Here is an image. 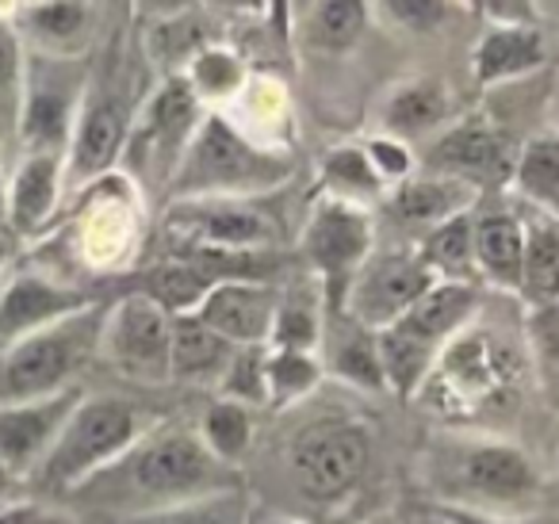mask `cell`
<instances>
[{"instance_id": "cell-2", "label": "cell", "mask_w": 559, "mask_h": 524, "mask_svg": "<svg viewBox=\"0 0 559 524\" xmlns=\"http://www.w3.org/2000/svg\"><path fill=\"white\" fill-rule=\"evenodd\" d=\"M296 162L288 150L257 142L223 111H207L169 180V203L185 200H264L288 184Z\"/></svg>"}, {"instance_id": "cell-29", "label": "cell", "mask_w": 559, "mask_h": 524, "mask_svg": "<svg viewBox=\"0 0 559 524\" xmlns=\"http://www.w3.org/2000/svg\"><path fill=\"white\" fill-rule=\"evenodd\" d=\"M211 287H215V279H211L200 264L185 261V257H165V261H157L154 269L142 276L139 295L157 302L169 318H180V314H195L200 302L207 299Z\"/></svg>"}, {"instance_id": "cell-30", "label": "cell", "mask_w": 559, "mask_h": 524, "mask_svg": "<svg viewBox=\"0 0 559 524\" xmlns=\"http://www.w3.org/2000/svg\"><path fill=\"white\" fill-rule=\"evenodd\" d=\"M188 81V88L195 93V100L203 108L211 104H234L249 85V66L241 62V55H234L230 47H203L200 55L188 62V70L180 73Z\"/></svg>"}, {"instance_id": "cell-14", "label": "cell", "mask_w": 559, "mask_h": 524, "mask_svg": "<svg viewBox=\"0 0 559 524\" xmlns=\"http://www.w3.org/2000/svg\"><path fill=\"white\" fill-rule=\"evenodd\" d=\"M165 230L173 241L218 253H269L280 241V226L261 200H185L169 203Z\"/></svg>"}, {"instance_id": "cell-20", "label": "cell", "mask_w": 559, "mask_h": 524, "mask_svg": "<svg viewBox=\"0 0 559 524\" xmlns=\"http://www.w3.org/2000/svg\"><path fill=\"white\" fill-rule=\"evenodd\" d=\"M483 192L456 177H441V172H414L411 180L395 184L383 195V207L395 218L403 230H421L426 238L429 230H437L449 218L464 215V211L479 207Z\"/></svg>"}, {"instance_id": "cell-39", "label": "cell", "mask_w": 559, "mask_h": 524, "mask_svg": "<svg viewBox=\"0 0 559 524\" xmlns=\"http://www.w3.org/2000/svg\"><path fill=\"white\" fill-rule=\"evenodd\" d=\"M142 521L146 524H249L253 513H249V493L241 486V490L211 493V498L188 501V505L165 509V513L142 516Z\"/></svg>"}, {"instance_id": "cell-51", "label": "cell", "mask_w": 559, "mask_h": 524, "mask_svg": "<svg viewBox=\"0 0 559 524\" xmlns=\"http://www.w3.org/2000/svg\"><path fill=\"white\" fill-rule=\"evenodd\" d=\"M556 307H559V302H556Z\"/></svg>"}, {"instance_id": "cell-4", "label": "cell", "mask_w": 559, "mask_h": 524, "mask_svg": "<svg viewBox=\"0 0 559 524\" xmlns=\"http://www.w3.org/2000/svg\"><path fill=\"white\" fill-rule=\"evenodd\" d=\"M108 302L78 310L0 353V406L32 402L78 386V376L100 356Z\"/></svg>"}, {"instance_id": "cell-38", "label": "cell", "mask_w": 559, "mask_h": 524, "mask_svg": "<svg viewBox=\"0 0 559 524\" xmlns=\"http://www.w3.org/2000/svg\"><path fill=\"white\" fill-rule=\"evenodd\" d=\"M218 398L241 402V406H269V345L234 348L223 379H218Z\"/></svg>"}, {"instance_id": "cell-16", "label": "cell", "mask_w": 559, "mask_h": 524, "mask_svg": "<svg viewBox=\"0 0 559 524\" xmlns=\"http://www.w3.org/2000/svg\"><path fill=\"white\" fill-rule=\"evenodd\" d=\"M81 398H85L81 386H66L47 398L0 406V463L16 478H32V471L50 452V444L58 440L73 409L81 406Z\"/></svg>"}, {"instance_id": "cell-8", "label": "cell", "mask_w": 559, "mask_h": 524, "mask_svg": "<svg viewBox=\"0 0 559 524\" xmlns=\"http://www.w3.org/2000/svg\"><path fill=\"white\" fill-rule=\"evenodd\" d=\"M372 460V432L365 421L345 414H326L304 425L288 444V471L307 501L334 505L357 490Z\"/></svg>"}, {"instance_id": "cell-1", "label": "cell", "mask_w": 559, "mask_h": 524, "mask_svg": "<svg viewBox=\"0 0 559 524\" xmlns=\"http://www.w3.org/2000/svg\"><path fill=\"white\" fill-rule=\"evenodd\" d=\"M223 490H241L238 467L215 460L195 429L154 425L111 467L70 493V501L123 516H157Z\"/></svg>"}, {"instance_id": "cell-37", "label": "cell", "mask_w": 559, "mask_h": 524, "mask_svg": "<svg viewBox=\"0 0 559 524\" xmlns=\"http://www.w3.org/2000/svg\"><path fill=\"white\" fill-rule=\"evenodd\" d=\"M322 383L319 353L269 348V406H296Z\"/></svg>"}, {"instance_id": "cell-19", "label": "cell", "mask_w": 559, "mask_h": 524, "mask_svg": "<svg viewBox=\"0 0 559 524\" xmlns=\"http://www.w3.org/2000/svg\"><path fill=\"white\" fill-rule=\"evenodd\" d=\"M27 55L43 58H88L96 39V9L78 0H47V4H16L9 9Z\"/></svg>"}, {"instance_id": "cell-10", "label": "cell", "mask_w": 559, "mask_h": 524, "mask_svg": "<svg viewBox=\"0 0 559 524\" xmlns=\"http://www.w3.org/2000/svg\"><path fill=\"white\" fill-rule=\"evenodd\" d=\"M299 253L319 279L322 307H342L353 276L376 253L372 211L322 195L307 215L304 234H299Z\"/></svg>"}, {"instance_id": "cell-34", "label": "cell", "mask_w": 559, "mask_h": 524, "mask_svg": "<svg viewBox=\"0 0 559 524\" xmlns=\"http://www.w3.org/2000/svg\"><path fill=\"white\" fill-rule=\"evenodd\" d=\"M513 180L528 203H536L544 215L559 218V139L540 134L528 146H521Z\"/></svg>"}, {"instance_id": "cell-25", "label": "cell", "mask_w": 559, "mask_h": 524, "mask_svg": "<svg viewBox=\"0 0 559 524\" xmlns=\"http://www.w3.org/2000/svg\"><path fill=\"white\" fill-rule=\"evenodd\" d=\"M449 116H452L449 88L437 78H411L391 88L388 100H383V131H388V139L399 142L441 131L449 123Z\"/></svg>"}, {"instance_id": "cell-35", "label": "cell", "mask_w": 559, "mask_h": 524, "mask_svg": "<svg viewBox=\"0 0 559 524\" xmlns=\"http://www.w3.org/2000/svg\"><path fill=\"white\" fill-rule=\"evenodd\" d=\"M368 4L360 0H322V4H311L307 16V39L311 47L326 50V55H345V50L357 47V39L368 27Z\"/></svg>"}, {"instance_id": "cell-21", "label": "cell", "mask_w": 559, "mask_h": 524, "mask_svg": "<svg viewBox=\"0 0 559 524\" xmlns=\"http://www.w3.org/2000/svg\"><path fill=\"white\" fill-rule=\"evenodd\" d=\"M548 62V39L533 20H506L487 27L472 58V73L479 88L518 85L528 73L544 70Z\"/></svg>"}, {"instance_id": "cell-15", "label": "cell", "mask_w": 559, "mask_h": 524, "mask_svg": "<svg viewBox=\"0 0 559 524\" xmlns=\"http://www.w3.org/2000/svg\"><path fill=\"white\" fill-rule=\"evenodd\" d=\"M518 154L521 146H513L510 131L498 119H490L487 111H479V116H467L460 123L444 127L441 139L421 157V172L456 177L487 192V188L502 184L506 177H513Z\"/></svg>"}, {"instance_id": "cell-42", "label": "cell", "mask_w": 559, "mask_h": 524, "mask_svg": "<svg viewBox=\"0 0 559 524\" xmlns=\"http://www.w3.org/2000/svg\"><path fill=\"white\" fill-rule=\"evenodd\" d=\"M380 12L395 20L399 27H406V32H433L449 16V4H441V0H391Z\"/></svg>"}, {"instance_id": "cell-31", "label": "cell", "mask_w": 559, "mask_h": 524, "mask_svg": "<svg viewBox=\"0 0 559 524\" xmlns=\"http://www.w3.org/2000/svg\"><path fill=\"white\" fill-rule=\"evenodd\" d=\"M27 50L9 16H0V154L20 150V111H24Z\"/></svg>"}, {"instance_id": "cell-49", "label": "cell", "mask_w": 559, "mask_h": 524, "mask_svg": "<svg viewBox=\"0 0 559 524\" xmlns=\"http://www.w3.org/2000/svg\"><path fill=\"white\" fill-rule=\"evenodd\" d=\"M4 269H9V238L0 234V276H4Z\"/></svg>"}, {"instance_id": "cell-22", "label": "cell", "mask_w": 559, "mask_h": 524, "mask_svg": "<svg viewBox=\"0 0 559 524\" xmlns=\"http://www.w3.org/2000/svg\"><path fill=\"white\" fill-rule=\"evenodd\" d=\"M475 276L487 279L498 291L521 287L525 264V218L506 203H479L475 207Z\"/></svg>"}, {"instance_id": "cell-17", "label": "cell", "mask_w": 559, "mask_h": 524, "mask_svg": "<svg viewBox=\"0 0 559 524\" xmlns=\"http://www.w3.org/2000/svg\"><path fill=\"white\" fill-rule=\"evenodd\" d=\"M81 287L62 284L58 276L47 272H16L0 284V353L16 341L32 337V333L47 330V325L62 322V318L78 314V310L93 307Z\"/></svg>"}, {"instance_id": "cell-44", "label": "cell", "mask_w": 559, "mask_h": 524, "mask_svg": "<svg viewBox=\"0 0 559 524\" xmlns=\"http://www.w3.org/2000/svg\"><path fill=\"white\" fill-rule=\"evenodd\" d=\"M437 513L444 516L449 524H518L510 516H490V513H475V509H464V505H437Z\"/></svg>"}, {"instance_id": "cell-24", "label": "cell", "mask_w": 559, "mask_h": 524, "mask_svg": "<svg viewBox=\"0 0 559 524\" xmlns=\"http://www.w3.org/2000/svg\"><path fill=\"white\" fill-rule=\"evenodd\" d=\"M322 371H334L337 379L360 386V391H388L380 368V345L376 333L365 330L357 318L342 307H322V341H319Z\"/></svg>"}, {"instance_id": "cell-41", "label": "cell", "mask_w": 559, "mask_h": 524, "mask_svg": "<svg viewBox=\"0 0 559 524\" xmlns=\"http://www.w3.org/2000/svg\"><path fill=\"white\" fill-rule=\"evenodd\" d=\"M365 154H368V162H372V169L383 177L388 192L395 184H403V180H411L414 165H418V162H414V154H411V146H406V142H399V139H388V134H376V139H368Z\"/></svg>"}, {"instance_id": "cell-47", "label": "cell", "mask_w": 559, "mask_h": 524, "mask_svg": "<svg viewBox=\"0 0 559 524\" xmlns=\"http://www.w3.org/2000/svg\"><path fill=\"white\" fill-rule=\"evenodd\" d=\"M406 524H449V521H444V516L433 509V513H418V516H411V521H406Z\"/></svg>"}, {"instance_id": "cell-27", "label": "cell", "mask_w": 559, "mask_h": 524, "mask_svg": "<svg viewBox=\"0 0 559 524\" xmlns=\"http://www.w3.org/2000/svg\"><path fill=\"white\" fill-rule=\"evenodd\" d=\"M518 295L528 302V310L559 302V218H525V264Z\"/></svg>"}, {"instance_id": "cell-12", "label": "cell", "mask_w": 559, "mask_h": 524, "mask_svg": "<svg viewBox=\"0 0 559 524\" xmlns=\"http://www.w3.org/2000/svg\"><path fill=\"white\" fill-rule=\"evenodd\" d=\"M169 345H173V318L146 295H123L108 302L100 333V356L111 371H119L131 383H169Z\"/></svg>"}, {"instance_id": "cell-46", "label": "cell", "mask_w": 559, "mask_h": 524, "mask_svg": "<svg viewBox=\"0 0 559 524\" xmlns=\"http://www.w3.org/2000/svg\"><path fill=\"white\" fill-rule=\"evenodd\" d=\"M20 478L12 475L9 467H4V463H0V505H4V501H9V493H12V486H16Z\"/></svg>"}, {"instance_id": "cell-28", "label": "cell", "mask_w": 559, "mask_h": 524, "mask_svg": "<svg viewBox=\"0 0 559 524\" xmlns=\"http://www.w3.org/2000/svg\"><path fill=\"white\" fill-rule=\"evenodd\" d=\"M475 207L449 218L418 241V257L441 284H475Z\"/></svg>"}, {"instance_id": "cell-11", "label": "cell", "mask_w": 559, "mask_h": 524, "mask_svg": "<svg viewBox=\"0 0 559 524\" xmlns=\"http://www.w3.org/2000/svg\"><path fill=\"white\" fill-rule=\"evenodd\" d=\"M449 478L456 483L444 505H464L490 516H518L540 498V475L533 460L510 440H472L449 463Z\"/></svg>"}, {"instance_id": "cell-9", "label": "cell", "mask_w": 559, "mask_h": 524, "mask_svg": "<svg viewBox=\"0 0 559 524\" xmlns=\"http://www.w3.org/2000/svg\"><path fill=\"white\" fill-rule=\"evenodd\" d=\"M88 58H43L27 55L24 70V111H20V157L50 154L66 157L85 100Z\"/></svg>"}, {"instance_id": "cell-33", "label": "cell", "mask_w": 559, "mask_h": 524, "mask_svg": "<svg viewBox=\"0 0 559 524\" xmlns=\"http://www.w3.org/2000/svg\"><path fill=\"white\" fill-rule=\"evenodd\" d=\"M195 432L215 460H223L226 467H238L241 455L253 444V409L230 398H211Z\"/></svg>"}, {"instance_id": "cell-43", "label": "cell", "mask_w": 559, "mask_h": 524, "mask_svg": "<svg viewBox=\"0 0 559 524\" xmlns=\"http://www.w3.org/2000/svg\"><path fill=\"white\" fill-rule=\"evenodd\" d=\"M0 524H55V516L35 505V501H4L0 505Z\"/></svg>"}, {"instance_id": "cell-13", "label": "cell", "mask_w": 559, "mask_h": 524, "mask_svg": "<svg viewBox=\"0 0 559 524\" xmlns=\"http://www.w3.org/2000/svg\"><path fill=\"white\" fill-rule=\"evenodd\" d=\"M441 279L426 269L418 249H376L365 269L353 276L342 310L357 318L365 330L383 333L411 314Z\"/></svg>"}, {"instance_id": "cell-5", "label": "cell", "mask_w": 559, "mask_h": 524, "mask_svg": "<svg viewBox=\"0 0 559 524\" xmlns=\"http://www.w3.org/2000/svg\"><path fill=\"white\" fill-rule=\"evenodd\" d=\"M142 100L134 93L131 62H127V55H119V43H116L100 70L88 73L78 127H73L70 150H66V188H81L85 192L88 184L116 172Z\"/></svg>"}, {"instance_id": "cell-50", "label": "cell", "mask_w": 559, "mask_h": 524, "mask_svg": "<svg viewBox=\"0 0 559 524\" xmlns=\"http://www.w3.org/2000/svg\"><path fill=\"white\" fill-rule=\"evenodd\" d=\"M365 524H391V521H365Z\"/></svg>"}, {"instance_id": "cell-48", "label": "cell", "mask_w": 559, "mask_h": 524, "mask_svg": "<svg viewBox=\"0 0 559 524\" xmlns=\"http://www.w3.org/2000/svg\"><path fill=\"white\" fill-rule=\"evenodd\" d=\"M249 524H304V521H296V516H253Z\"/></svg>"}, {"instance_id": "cell-26", "label": "cell", "mask_w": 559, "mask_h": 524, "mask_svg": "<svg viewBox=\"0 0 559 524\" xmlns=\"http://www.w3.org/2000/svg\"><path fill=\"white\" fill-rule=\"evenodd\" d=\"M234 356V345L195 314L173 318V345H169V376L180 383H218Z\"/></svg>"}, {"instance_id": "cell-32", "label": "cell", "mask_w": 559, "mask_h": 524, "mask_svg": "<svg viewBox=\"0 0 559 524\" xmlns=\"http://www.w3.org/2000/svg\"><path fill=\"white\" fill-rule=\"evenodd\" d=\"M322 177H326V195L353 203V207L368 211L372 203H380L383 195H388V184H383V177L372 169L365 146L330 150L326 162H322Z\"/></svg>"}, {"instance_id": "cell-36", "label": "cell", "mask_w": 559, "mask_h": 524, "mask_svg": "<svg viewBox=\"0 0 559 524\" xmlns=\"http://www.w3.org/2000/svg\"><path fill=\"white\" fill-rule=\"evenodd\" d=\"M322 341V295H288L280 299L276 322H272L269 348L284 353H319Z\"/></svg>"}, {"instance_id": "cell-3", "label": "cell", "mask_w": 559, "mask_h": 524, "mask_svg": "<svg viewBox=\"0 0 559 524\" xmlns=\"http://www.w3.org/2000/svg\"><path fill=\"white\" fill-rule=\"evenodd\" d=\"M142 432H146V417L131 398L85 394L50 444V452L32 471V486L50 498H70L88 478L111 467Z\"/></svg>"}, {"instance_id": "cell-6", "label": "cell", "mask_w": 559, "mask_h": 524, "mask_svg": "<svg viewBox=\"0 0 559 524\" xmlns=\"http://www.w3.org/2000/svg\"><path fill=\"white\" fill-rule=\"evenodd\" d=\"M475 307H479L475 284H437L411 314L399 318L391 330L376 333L383 386L399 398H411L429 379L437 356L460 337Z\"/></svg>"}, {"instance_id": "cell-7", "label": "cell", "mask_w": 559, "mask_h": 524, "mask_svg": "<svg viewBox=\"0 0 559 524\" xmlns=\"http://www.w3.org/2000/svg\"><path fill=\"white\" fill-rule=\"evenodd\" d=\"M203 108L195 100V93L188 88L185 78H165L154 93L142 100L139 116H134L131 139L123 146V157L119 162L127 165L123 177L139 184H154L162 192H169V180L177 172V165L185 162L188 142L200 131Z\"/></svg>"}, {"instance_id": "cell-23", "label": "cell", "mask_w": 559, "mask_h": 524, "mask_svg": "<svg viewBox=\"0 0 559 524\" xmlns=\"http://www.w3.org/2000/svg\"><path fill=\"white\" fill-rule=\"evenodd\" d=\"M66 192V157L27 154L9 177V234L35 238L55 218Z\"/></svg>"}, {"instance_id": "cell-45", "label": "cell", "mask_w": 559, "mask_h": 524, "mask_svg": "<svg viewBox=\"0 0 559 524\" xmlns=\"http://www.w3.org/2000/svg\"><path fill=\"white\" fill-rule=\"evenodd\" d=\"M9 223V177H4V165H0V226ZM9 230V226H4Z\"/></svg>"}, {"instance_id": "cell-40", "label": "cell", "mask_w": 559, "mask_h": 524, "mask_svg": "<svg viewBox=\"0 0 559 524\" xmlns=\"http://www.w3.org/2000/svg\"><path fill=\"white\" fill-rule=\"evenodd\" d=\"M528 345L551 402H559V307L528 310Z\"/></svg>"}, {"instance_id": "cell-18", "label": "cell", "mask_w": 559, "mask_h": 524, "mask_svg": "<svg viewBox=\"0 0 559 524\" xmlns=\"http://www.w3.org/2000/svg\"><path fill=\"white\" fill-rule=\"evenodd\" d=\"M280 295L269 284H249V279H223L207 291L195 318L207 330H215L234 348L269 345L272 322H276Z\"/></svg>"}]
</instances>
